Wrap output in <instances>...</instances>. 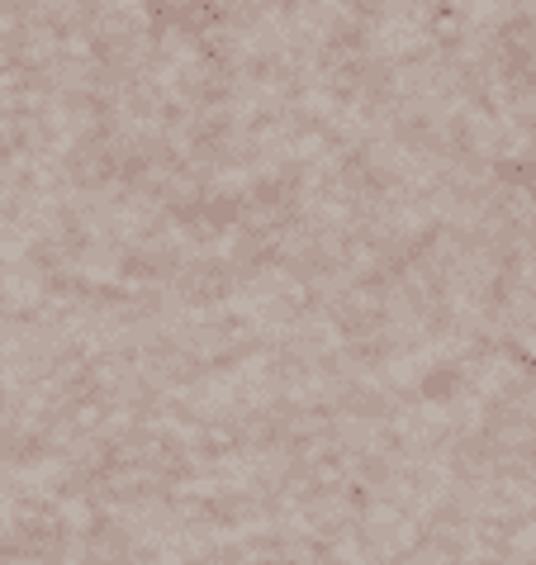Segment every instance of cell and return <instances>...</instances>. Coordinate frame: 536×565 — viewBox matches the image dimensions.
<instances>
[]
</instances>
